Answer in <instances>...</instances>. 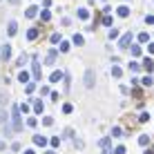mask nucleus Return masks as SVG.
I'll return each instance as SVG.
<instances>
[{"label":"nucleus","mask_w":154,"mask_h":154,"mask_svg":"<svg viewBox=\"0 0 154 154\" xmlns=\"http://www.w3.org/2000/svg\"><path fill=\"white\" fill-rule=\"evenodd\" d=\"M20 114H23V109H20V105H14V107H11V121H14V132H20V130H23V119H20Z\"/></svg>","instance_id":"nucleus-1"},{"label":"nucleus","mask_w":154,"mask_h":154,"mask_svg":"<svg viewBox=\"0 0 154 154\" xmlns=\"http://www.w3.org/2000/svg\"><path fill=\"white\" fill-rule=\"evenodd\" d=\"M130 40H132V31H127V34H123V38L119 40V47H121V49L130 47Z\"/></svg>","instance_id":"nucleus-2"},{"label":"nucleus","mask_w":154,"mask_h":154,"mask_svg":"<svg viewBox=\"0 0 154 154\" xmlns=\"http://www.w3.org/2000/svg\"><path fill=\"white\" fill-rule=\"evenodd\" d=\"M100 147H103V154H112V143H109V139H100Z\"/></svg>","instance_id":"nucleus-3"},{"label":"nucleus","mask_w":154,"mask_h":154,"mask_svg":"<svg viewBox=\"0 0 154 154\" xmlns=\"http://www.w3.org/2000/svg\"><path fill=\"white\" fill-rule=\"evenodd\" d=\"M34 143L38 147H45L47 145V139H45V136H40V134H34Z\"/></svg>","instance_id":"nucleus-4"},{"label":"nucleus","mask_w":154,"mask_h":154,"mask_svg":"<svg viewBox=\"0 0 154 154\" xmlns=\"http://www.w3.org/2000/svg\"><path fill=\"white\" fill-rule=\"evenodd\" d=\"M85 85H87V87H94V72L92 69L85 74Z\"/></svg>","instance_id":"nucleus-5"},{"label":"nucleus","mask_w":154,"mask_h":154,"mask_svg":"<svg viewBox=\"0 0 154 154\" xmlns=\"http://www.w3.org/2000/svg\"><path fill=\"white\" fill-rule=\"evenodd\" d=\"M56 58H58V54H56L54 49H51L49 54H47V58H45V63H47V65H54V63H56Z\"/></svg>","instance_id":"nucleus-6"},{"label":"nucleus","mask_w":154,"mask_h":154,"mask_svg":"<svg viewBox=\"0 0 154 154\" xmlns=\"http://www.w3.org/2000/svg\"><path fill=\"white\" fill-rule=\"evenodd\" d=\"M31 69H34V78L40 81V63L38 60H34V67H31Z\"/></svg>","instance_id":"nucleus-7"},{"label":"nucleus","mask_w":154,"mask_h":154,"mask_svg":"<svg viewBox=\"0 0 154 154\" xmlns=\"http://www.w3.org/2000/svg\"><path fill=\"white\" fill-rule=\"evenodd\" d=\"M63 78H65V74H63V72H54L49 81H51V83H58V81H63Z\"/></svg>","instance_id":"nucleus-8"},{"label":"nucleus","mask_w":154,"mask_h":154,"mask_svg":"<svg viewBox=\"0 0 154 154\" xmlns=\"http://www.w3.org/2000/svg\"><path fill=\"white\" fill-rule=\"evenodd\" d=\"M116 14H119L121 18H127V16H130V7H119V9H116Z\"/></svg>","instance_id":"nucleus-9"},{"label":"nucleus","mask_w":154,"mask_h":154,"mask_svg":"<svg viewBox=\"0 0 154 154\" xmlns=\"http://www.w3.org/2000/svg\"><path fill=\"white\" fill-rule=\"evenodd\" d=\"M9 56H11V47L5 45V47H2V58H5V60H9Z\"/></svg>","instance_id":"nucleus-10"},{"label":"nucleus","mask_w":154,"mask_h":154,"mask_svg":"<svg viewBox=\"0 0 154 154\" xmlns=\"http://www.w3.org/2000/svg\"><path fill=\"white\" fill-rule=\"evenodd\" d=\"M36 14H38V7H29L27 11H25V16H27V18H34Z\"/></svg>","instance_id":"nucleus-11"},{"label":"nucleus","mask_w":154,"mask_h":154,"mask_svg":"<svg viewBox=\"0 0 154 154\" xmlns=\"http://www.w3.org/2000/svg\"><path fill=\"white\" fill-rule=\"evenodd\" d=\"M34 112L36 114H42V100H34Z\"/></svg>","instance_id":"nucleus-12"},{"label":"nucleus","mask_w":154,"mask_h":154,"mask_svg":"<svg viewBox=\"0 0 154 154\" xmlns=\"http://www.w3.org/2000/svg\"><path fill=\"white\" fill-rule=\"evenodd\" d=\"M143 67H145L147 72H152V69H154V63L150 60V58H145V60H143Z\"/></svg>","instance_id":"nucleus-13"},{"label":"nucleus","mask_w":154,"mask_h":154,"mask_svg":"<svg viewBox=\"0 0 154 154\" xmlns=\"http://www.w3.org/2000/svg\"><path fill=\"white\" fill-rule=\"evenodd\" d=\"M18 81H20V83H25V85H27V83H29V74H27V72H20V76H18Z\"/></svg>","instance_id":"nucleus-14"},{"label":"nucleus","mask_w":154,"mask_h":154,"mask_svg":"<svg viewBox=\"0 0 154 154\" xmlns=\"http://www.w3.org/2000/svg\"><path fill=\"white\" fill-rule=\"evenodd\" d=\"M78 18H81V20H87V18H89L87 9H78Z\"/></svg>","instance_id":"nucleus-15"},{"label":"nucleus","mask_w":154,"mask_h":154,"mask_svg":"<svg viewBox=\"0 0 154 154\" xmlns=\"http://www.w3.org/2000/svg\"><path fill=\"white\" fill-rule=\"evenodd\" d=\"M16 31H18V25H16V23H9V36H16Z\"/></svg>","instance_id":"nucleus-16"},{"label":"nucleus","mask_w":154,"mask_h":154,"mask_svg":"<svg viewBox=\"0 0 154 154\" xmlns=\"http://www.w3.org/2000/svg\"><path fill=\"white\" fill-rule=\"evenodd\" d=\"M139 143H141V145H147V143H150V136H147V134H141V136H139Z\"/></svg>","instance_id":"nucleus-17"},{"label":"nucleus","mask_w":154,"mask_h":154,"mask_svg":"<svg viewBox=\"0 0 154 154\" xmlns=\"http://www.w3.org/2000/svg\"><path fill=\"white\" fill-rule=\"evenodd\" d=\"M36 36H38V29H29V31H27V38H29V40H34Z\"/></svg>","instance_id":"nucleus-18"},{"label":"nucleus","mask_w":154,"mask_h":154,"mask_svg":"<svg viewBox=\"0 0 154 154\" xmlns=\"http://www.w3.org/2000/svg\"><path fill=\"white\" fill-rule=\"evenodd\" d=\"M147 40H150V34H145V31L139 34V42H147Z\"/></svg>","instance_id":"nucleus-19"},{"label":"nucleus","mask_w":154,"mask_h":154,"mask_svg":"<svg viewBox=\"0 0 154 154\" xmlns=\"http://www.w3.org/2000/svg\"><path fill=\"white\" fill-rule=\"evenodd\" d=\"M121 74H123V72H121V67H112V76L114 78H121Z\"/></svg>","instance_id":"nucleus-20"},{"label":"nucleus","mask_w":154,"mask_h":154,"mask_svg":"<svg viewBox=\"0 0 154 154\" xmlns=\"http://www.w3.org/2000/svg\"><path fill=\"white\" fill-rule=\"evenodd\" d=\"M74 45H83V36H81V34L74 36Z\"/></svg>","instance_id":"nucleus-21"},{"label":"nucleus","mask_w":154,"mask_h":154,"mask_svg":"<svg viewBox=\"0 0 154 154\" xmlns=\"http://www.w3.org/2000/svg\"><path fill=\"white\" fill-rule=\"evenodd\" d=\"M27 54H20V58H18V65H25V63H27Z\"/></svg>","instance_id":"nucleus-22"},{"label":"nucleus","mask_w":154,"mask_h":154,"mask_svg":"<svg viewBox=\"0 0 154 154\" xmlns=\"http://www.w3.org/2000/svg\"><path fill=\"white\" fill-rule=\"evenodd\" d=\"M139 54H141V47L134 45V47H132V56H139Z\"/></svg>","instance_id":"nucleus-23"},{"label":"nucleus","mask_w":154,"mask_h":154,"mask_svg":"<svg viewBox=\"0 0 154 154\" xmlns=\"http://www.w3.org/2000/svg\"><path fill=\"white\" fill-rule=\"evenodd\" d=\"M141 67H139V63H130V72H139Z\"/></svg>","instance_id":"nucleus-24"},{"label":"nucleus","mask_w":154,"mask_h":154,"mask_svg":"<svg viewBox=\"0 0 154 154\" xmlns=\"http://www.w3.org/2000/svg\"><path fill=\"white\" fill-rule=\"evenodd\" d=\"M54 123V119H51V116H45V119H42V125H51Z\"/></svg>","instance_id":"nucleus-25"},{"label":"nucleus","mask_w":154,"mask_h":154,"mask_svg":"<svg viewBox=\"0 0 154 154\" xmlns=\"http://www.w3.org/2000/svg\"><path fill=\"white\" fill-rule=\"evenodd\" d=\"M72 109H74V107H72V105H69V103H65V105H63V112H65V114H69V112H72Z\"/></svg>","instance_id":"nucleus-26"},{"label":"nucleus","mask_w":154,"mask_h":154,"mask_svg":"<svg viewBox=\"0 0 154 154\" xmlns=\"http://www.w3.org/2000/svg\"><path fill=\"white\" fill-rule=\"evenodd\" d=\"M60 145V139H58V136H54V139H51V147H58Z\"/></svg>","instance_id":"nucleus-27"},{"label":"nucleus","mask_w":154,"mask_h":154,"mask_svg":"<svg viewBox=\"0 0 154 154\" xmlns=\"http://www.w3.org/2000/svg\"><path fill=\"white\" fill-rule=\"evenodd\" d=\"M143 85H145V87H147V85H152V76H145V78H143V81H141Z\"/></svg>","instance_id":"nucleus-28"},{"label":"nucleus","mask_w":154,"mask_h":154,"mask_svg":"<svg viewBox=\"0 0 154 154\" xmlns=\"http://www.w3.org/2000/svg\"><path fill=\"white\" fill-rule=\"evenodd\" d=\"M114 154H125V147H123V145H119V147H114Z\"/></svg>","instance_id":"nucleus-29"},{"label":"nucleus","mask_w":154,"mask_h":154,"mask_svg":"<svg viewBox=\"0 0 154 154\" xmlns=\"http://www.w3.org/2000/svg\"><path fill=\"white\" fill-rule=\"evenodd\" d=\"M20 109H23V114H29V105H27V103L20 105Z\"/></svg>","instance_id":"nucleus-30"},{"label":"nucleus","mask_w":154,"mask_h":154,"mask_svg":"<svg viewBox=\"0 0 154 154\" xmlns=\"http://www.w3.org/2000/svg\"><path fill=\"white\" fill-rule=\"evenodd\" d=\"M121 134H123V132H121V127H114V130H112V136H121Z\"/></svg>","instance_id":"nucleus-31"},{"label":"nucleus","mask_w":154,"mask_h":154,"mask_svg":"<svg viewBox=\"0 0 154 154\" xmlns=\"http://www.w3.org/2000/svg\"><path fill=\"white\" fill-rule=\"evenodd\" d=\"M40 18H42V20H49V18H51V14H49V11H42V14H40Z\"/></svg>","instance_id":"nucleus-32"},{"label":"nucleus","mask_w":154,"mask_h":154,"mask_svg":"<svg viewBox=\"0 0 154 154\" xmlns=\"http://www.w3.org/2000/svg\"><path fill=\"white\" fill-rule=\"evenodd\" d=\"M0 123H7V114H5L2 109H0Z\"/></svg>","instance_id":"nucleus-33"},{"label":"nucleus","mask_w":154,"mask_h":154,"mask_svg":"<svg viewBox=\"0 0 154 154\" xmlns=\"http://www.w3.org/2000/svg\"><path fill=\"white\" fill-rule=\"evenodd\" d=\"M103 25H107V27H109V25H112V18H109V16H105V18H103Z\"/></svg>","instance_id":"nucleus-34"},{"label":"nucleus","mask_w":154,"mask_h":154,"mask_svg":"<svg viewBox=\"0 0 154 154\" xmlns=\"http://www.w3.org/2000/svg\"><path fill=\"white\" fill-rule=\"evenodd\" d=\"M145 23L147 25H154V16H145Z\"/></svg>","instance_id":"nucleus-35"},{"label":"nucleus","mask_w":154,"mask_h":154,"mask_svg":"<svg viewBox=\"0 0 154 154\" xmlns=\"http://www.w3.org/2000/svg\"><path fill=\"white\" fill-rule=\"evenodd\" d=\"M147 51H150V54H154V42H147Z\"/></svg>","instance_id":"nucleus-36"},{"label":"nucleus","mask_w":154,"mask_h":154,"mask_svg":"<svg viewBox=\"0 0 154 154\" xmlns=\"http://www.w3.org/2000/svg\"><path fill=\"white\" fill-rule=\"evenodd\" d=\"M143 154H154V152H152V150H145V152H143Z\"/></svg>","instance_id":"nucleus-37"},{"label":"nucleus","mask_w":154,"mask_h":154,"mask_svg":"<svg viewBox=\"0 0 154 154\" xmlns=\"http://www.w3.org/2000/svg\"><path fill=\"white\" fill-rule=\"evenodd\" d=\"M25 154H36V152H34V150H27V152H25Z\"/></svg>","instance_id":"nucleus-38"},{"label":"nucleus","mask_w":154,"mask_h":154,"mask_svg":"<svg viewBox=\"0 0 154 154\" xmlns=\"http://www.w3.org/2000/svg\"><path fill=\"white\" fill-rule=\"evenodd\" d=\"M0 150H5V143L2 141H0Z\"/></svg>","instance_id":"nucleus-39"},{"label":"nucleus","mask_w":154,"mask_h":154,"mask_svg":"<svg viewBox=\"0 0 154 154\" xmlns=\"http://www.w3.org/2000/svg\"><path fill=\"white\" fill-rule=\"evenodd\" d=\"M45 154H54V152H51V150H49V152H45Z\"/></svg>","instance_id":"nucleus-40"}]
</instances>
